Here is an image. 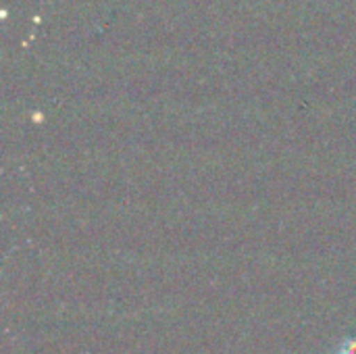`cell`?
Returning <instances> with one entry per match:
<instances>
[{"label": "cell", "instance_id": "cell-1", "mask_svg": "<svg viewBox=\"0 0 356 354\" xmlns=\"http://www.w3.org/2000/svg\"><path fill=\"white\" fill-rule=\"evenodd\" d=\"M338 354H356V338L355 340H344L338 348Z\"/></svg>", "mask_w": 356, "mask_h": 354}]
</instances>
